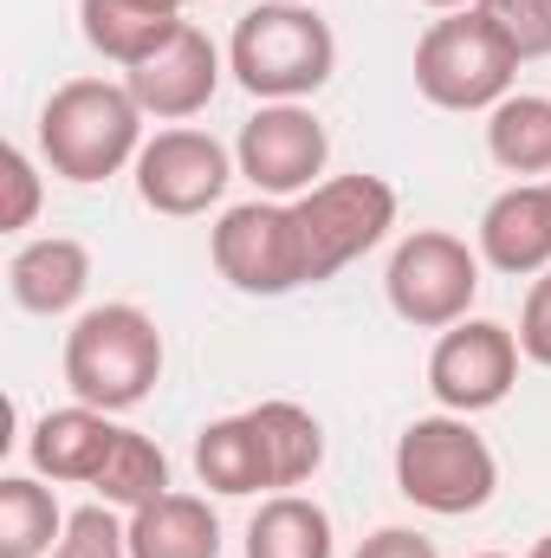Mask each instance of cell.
<instances>
[{
    "label": "cell",
    "mask_w": 551,
    "mask_h": 558,
    "mask_svg": "<svg viewBox=\"0 0 551 558\" xmlns=\"http://www.w3.org/2000/svg\"><path fill=\"white\" fill-rule=\"evenodd\" d=\"M228 72L260 105H305L338 72V33L305 0H260L234 20Z\"/></svg>",
    "instance_id": "1"
},
{
    "label": "cell",
    "mask_w": 551,
    "mask_h": 558,
    "mask_svg": "<svg viewBox=\"0 0 551 558\" xmlns=\"http://www.w3.org/2000/svg\"><path fill=\"white\" fill-rule=\"evenodd\" d=\"M39 156L59 182H111L124 162L143 156V111L131 85L111 78H65L39 105Z\"/></svg>",
    "instance_id": "2"
},
{
    "label": "cell",
    "mask_w": 551,
    "mask_h": 558,
    "mask_svg": "<svg viewBox=\"0 0 551 558\" xmlns=\"http://www.w3.org/2000/svg\"><path fill=\"white\" fill-rule=\"evenodd\" d=\"M59 364H65V384L78 403L124 416V410L149 403V390L162 384V331L143 305L111 299V305H91L72 318Z\"/></svg>",
    "instance_id": "3"
},
{
    "label": "cell",
    "mask_w": 551,
    "mask_h": 558,
    "mask_svg": "<svg viewBox=\"0 0 551 558\" xmlns=\"http://www.w3.org/2000/svg\"><path fill=\"white\" fill-rule=\"evenodd\" d=\"M493 487H500V461L467 416H448V410L415 416L396 435V494L415 500L421 513H441V520L480 513Z\"/></svg>",
    "instance_id": "4"
},
{
    "label": "cell",
    "mask_w": 551,
    "mask_h": 558,
    "mask_svg": "<svg viewBox=\"0 0 551 558\" xmlns=\"http://www.w3.org/2000/svg\"><path fill=\"white\" fill-rule=\"evenodd\" d=\"M292 228H298V254H305V286H325L396 228V189L364 169L331 175L292 202Z\"/></svg>",
    "instance_id": "5"
},
{
    "label": "cell",
    "mask_w": 551,
    "mask_h": 558,
    "mask_svg": "<svg viewBox=\"0 0 551 558\" xmlns=\"http://www.w3.org/2000/svg\"><path fill=\"white\" fill-rule=\"evenodd\" d=\"M513 72H519V59L493 39V26L474 7L434 20L415 39V92L434 111H493L513 92Z\"/></svg>",
    "instance_id": "6"
},
{
    "label": "cell",
    "mask_w": 551,
    "mask_h": 558,
    "mask_svg": "<svg viewBox=\"0 0 551 558\" xmlns=\"http://www.w3.org/2000/svg\"><path fill=\"white\" fill-rule=\"evenodd\" d=\"M383 292H390V312L403 325H415V331H448L480 299V254L461 234H448V228H415V234L396 241V254H390Z\"/></svg>",
    "instance_id": "7"
},
{
    "label": "cell",
    "mask_w": 551,
    "mask_h": 558,
    "mask_svg": "<svg viewBox=\"0 0 551 558\" xmlns=\"http://www.w3.org/2000/svg\"><path fill=\"white\" fill-rule=\"evenodd\" d=\"M215 274L247 299H285L305 286V254H298V228H292V202H234L215 234H208Z\"/></svg>",
    "instance_id": "8"
},
{
    "label": "cell",
    "mask_w": 551,
    "mask_h": 558,
    "mask_svg": "<svg viewBox=\"0 0 551 558\" xmlns=\"http://www.w3.org/2000/svg\"><path fill=\"white\" fill-rule=\"evenodd\" d=\"M519 331L500 318H461L434 338L428 351V390L448 416H480L500 410L519 384Z\"/></svg>",
    "instance_id": "9"
},
{
    "label": "cell",
    "mask_w": 551,
    "mask_h": 558,
    "mask_svg": "<svg viewBox=\"0 0 551 558\" xmlns=\"http://www.w3.org/2000/svg\"><path fill=\"white\" fill-rule=\"evenodd\" d=\"M131 169H137L143 208H156V215H169V221H188V215H208V208L228 195V182H234L241 162L228 156L221 137L175 124V131H156V137L143 143V156Z\"/></svg>",
    "instance_id": "10"
},
{
    "label": "cell",
    "mask_w": 551,
    "mask_h": 558,
    "mask_svg": "<svg viewBox=\"0 0 551 558\" xmlns=\"http://www.w3.org/2000/svg\"><path fill=\"white\" fill-rule=\"evenodd\" d=\"M234 162L267 202H298L305 189H318L331 162V137L305 105H260L234 137Z\"/></svg>",
    "instance_id": "11"
},
{
    "label": "cell",
    "mask_w": 551,
    "mask_h": 558,
    "mask_svg": "<svg viewBox=\"0 0 551 558\" xmlns=\"http://www.w3.org/2000/svg\"><path fill=\"white\" fill-rule=\"evenodd\" d=\"M221 46L201 33V26H182L162 52H149L143 65L124 72V85H131V98H137L143 118H156V124H182V118H195V111H208L215 105V92H221Z\"/></svg>",
    "instance_id": "12"
},
{
    "label": "cell",
    "mask_w": 551,
    "mask_h": 558,
    "mask_svg": "<svg viewBox=\"0 0 551 558\" xmlns=\"http://www.w3.org/2000/svg\"><path fill=\"white\" fill-rule=\"evenodd\" d=\"M480 260L506 279H539L551 267V182H513L480 215Z\"/></svg>",
    "instance_id": "13"
},
{
    "label": "cell",
    "mask_w": 551,
    "mask_h": 558,
    "mask_svg": "<svg viewBox=\"0 0 551 558\" xmlns=\"http://www.w3.org/2000/svg\"><path fill=\"white\" fill-rule=\"evenodd\" d=\"M118 422L91 403H65V410H46L26 435V454H33V474L39 481H65V487H91L98 468L111 461L118 448Z\"/></svg>",
    "instance_id": "14"
},
{
    "label": "cell",
    "mask_w": 551,
    "mask_h": 558,
    "mask_svg": "<svg viewBox=\"0 0 551 558\" xmlns=\"http://www.w3.org/2000/svg\"><path fill=\"white\" fill-rule=\"evenodd\" d=\"M7 292H13V305L33 312V318H65V312H78V299L91 292V254H85V241H72V234L26 241V247L7 260Z\"/></svg>",
    "instance_id": "15"
},
{
    "label": "cell",
    "mask_w": 551,
    "mask_h": 558,
    "mask_svg": "<svg viewBox=\"0 0 551 558\" xmlns=\"http://www.w3.org/2000/svg\"><path fill=\"white\" fill-rule=\"evenodd\" d=\"M195 474H201V487H215V494H228V500L279 494L273 461H267V441H260V428H254L247 410L208 422V428L195 435Z\"/></svg>",
    "instance_id": "16"
},
{
    "label": "cell",
    "mask_w": 551,
    "mask_h": 558,
    "mask_svg": "<svg viewBox=\"0 0 551 558\" xmlns=\"http://www.w3.org/2000/svg\"><path fill=\"white\" fill-rule=\"evenodd\" d=\"M131 553L137 558H221V520L201 494H162L131 513Z\"/></svg>",
    "instance_id": "17"
},
{
    "label": "cell",
    "mask_w": 551,
    "mask_h": 558,
    "mask_svg": "<svg viewBox=\"0 0 551 558\" xmlns=\"http://www.w3.org/2000/svg\"><path fill=\"white\" fill-rule=\"evenodd\" d=\"M188 20H175V13H149L137 0H78V33H85V46L98 52V59H111V65H143L149 52H162L175 33H182Z\"/></svg>",
    "instance_id": "18"
},
{
    "label": "cell",
    "mask_w": 551,
    "mask_h": 558,
    "mask_svg": "<svg viewBox=\"0 0 551 558\" xmlns=\"http://www.w3.org/2000/svg\"><path fill=\"white\" fill-rule=\"evenodd\" d=\"M487 156L506 175H519V182L551 175V98L546 92H506L487 111Z\"/></svg>",
    "instance_id": "19"
},
{
    "label": "cell",
    "mask_w": 551,
    "mask_h": 558,
    "mask_svg": "<svg viewBox=\"0 0 551 558\" xmlns=\"http://www.w3.org/2000/svg\"><path fill=\"white\" fill-rule=\"evenodd\" d=\"M247 558H338L331 513L305 494H273L247 520Z\"/></svg>",
    "instance_id": "20"
},
{
    "label": "cell",
    "mask_w": 551,
    "mask_h": 558,
    "mask_svg": "<svg viewBox=\"0 0 551 558\" xmlns=\"http://www.w3.org/2000/svg\"><path fill=\"white\" fill-rule=\"evenodd\" d=\"M254 428H260V441H267V461H273V487L279 494H292V487H305L318 468H325V428L311 410H298V403H254L247 410Z\"/></svg>",
    "instance_id": "21"
},
{
    "label": "cell",
    "mask_w": 551,
    "mask_h": 558,
    "mask_svg": "<svg viewBox=\"0 0 551 558\" xmlns=\"http://www.w3.org/2000/svg\"><path fill=\"white\" fill-rule=\"evenodd\" d=\"M59 533H65V513L52 487H39L33 474H7L0 481V558H52Z\"/></svg>",
    "instance_id": "22"
},
{
    "label": "cell",
    "mask_w": 551,
    "mask_h": 558,
    "mask_svg": "<svg viewBox=\"0 0 551 558\" xmlns=\"http://www.w3.org/2000/svg\"><path fill=\"white\" fill-rule=\"evenodd\" d=\"M91 494H98L105 507H118V513H137V507H149V500L169 494V454H162L143 428H124L118 448H111V461L98 468Z\"/></svg>",
    "instance_id": "23"
},
{
    "label": "cell",
    "mask_w": 551,
    "mask_h": 558,
    "mask_svg": "<svg viewBox=\"0 0 551 558\" xmlns=\"http://www.w3.org/2000/svg\"><path fill=\"white\" fill-rule=\"evenodd\" d=\"M474 13L493 26V39L532 65V59H551V0H474Z\"/></svg>",
    "instance_id": "24"
},
{
    "label": "cell",
    "mask_w": 551,
    "mask_h": 558,
    "mask_svg": "<svg viewBox=\"0 0 551 558\" xmlns=\"http://www.w3.org/2000/svg\"><path fill=\"white\" fill-rule=\"evenodd\" d=\"M52 558H137L131 553V520H118V507L91 500V507L65 513V533H59Z\"/></svg>",
    "instance_id": "25"
},
{
    "label": "cell",
    "mask_w": 551,
    "mask_h": 558,
    "mask_svg": "<svg viewBox=\"0 0 551 558\" xmlns=\"http://www.w3.org/2000/svg\"><path fill=\"white\" fill-rule=\"evenodd\" d=\"M0 182H7V202H0V228L7 234H20V228H33V215H39V169H33V156L13 143L7 156H0Z\"/></svg>",
    "instance_id": "26"
},
{
    "label": "cell",
    "mask_w": 551,
    "mask_h": 558,
    "mask_svg": "<svg viewBox=\"0 0 551 558\" xmlns=\"http://www.w3.org/2000/svg\"><path fill=\"white\" fill-rule=\"evenodd\" d=\"M519 351H526V364L551 371V267L532 279V292H526V312H519Z\"/></svg>",
    "instance_id": "27"
},
{
    "label": "cell",
    "mask_w": 551,
    "mask_h": 558,
    "mask_svg": "<svg viewBox=\"0 0 551 558\" xmlns=\"http://www.w3.org/2000/svg\"><path fill=\"white\" fill-rule=\"evenodd\" d=\"M357 558H441V553H434V539H421L415 526H377V533L357 546Z\"/></svg>",
    "instance_id": "28"
},
{
    "label": "cell",
    "mask_w": 551,
    "mask_h": 558,
    "mask_svg": "<svg viewBox=\"0 0 551 558\" xmlns=\"http://www.w3.org/2000/svg\"><path fill=\"white\" fill-rule=\"evenodd\" d=\"M137 7H149V13H175V20H182V7H195V0H137Z\"/></svg>",
    "instance_id": "29"
},
{
    "label": "cell",
    "mask_w": 551,
    "mask_h": 558,
    "mask_svg": "<svg viewBox=\"0 0 551 558\" xmlns=\"http://www.w3.org/2000/svg\"><path fill=\"white\" fill-rule=\"evenodd\" d=\"M421 7H434V13H461V7H474V0H421Z\"/></svg>",
    "instance_id": "30"
},
{
    "label": "cell",
    "mask_w": 551,
    "mask_h": 558,
    "mask_svg": "<svg viewBox=\"0 0 551 558\" xmlns=\"http://www.w3.org/2000/svg\"><path fill=\"white\" fill-rule=\"evenodd\" d=\"M526 558H551V533H546V539H539V546H532Z\"/></svg>",
    "instance_id": "31"
},
{
    "label": "cell",
    "mask_w": 551,
    "mask_h": 558,
    "mask_svg": "<svg viewBox=\"0 0 551 558\" xmlns=\"http://www.w3.org/2000/svg\"><path fill=\"white\" fill-rule=\"evenodd\" d=\"M474 558H506V553H474Z\"/></svg>",
    "instance_id": "32"
}]
</instances>
